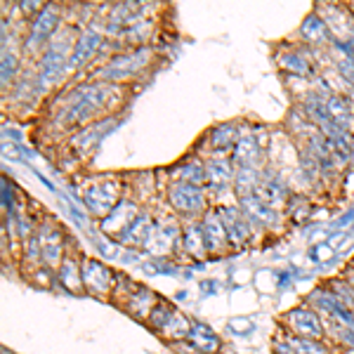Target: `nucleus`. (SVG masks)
Listing matches in <instances>:
<instances>
[{
  "label": "nucleus",
  "mask_w": 354,
  "mask_h": 354,
  "mask_svg": "<svg viewBox=\"0 0 354 354\" xmlns=\"http://www.w3.org/2000/svg\"><path fill=\"white\" fill-rule=\"evenodd\" d=\"M258 156V145H255L253 137H243V140L236 142V149H234V158H236L241 165H250Z\"/></svg>",
  "instance_id": "nucleus-16"
},
{
  "label": "nucleus",
  "mask_w": 354,
  "mask_h": 354,
  "mask_svg": "<svg viewBox=\"0 0 354 354\" xmlns=\"http://www.w3.org/2000/svg\"><path fill=\"white\" fill-rule=\"evenodd\" d=\"M213 142L218 149H227L230 145H234V142H236V130H234V125H220L213 133Z\"/></svg>",
  "instance_id": "nucleus-22"
},
{
  "label": "nucleus",
  "mask_w": 354,
  "mask_h": 354,
  "mask_svg": "<svg viewBox=\"0 0 354 354\" xmlns=\"http://www.w3.org/2000/svg\"><path fill=\"white\" fill-rule=\"evenodd\" d=\"M170 203L180 213H198L203 208V194L192 185H175L170 189Z\"/></svg>",
  "instance_id": "nucleus-4"
},
{
  "label": "nucleus",
  "mask_w": 354,
  "mask_h": 354,
  "mask_svg": "<svg viewBox=\"0 0 354 354\" xmlns=\"http://www.w3.org/2000/svg\"><path fill=\"white\" fill-rule=\"evenodd\" d=\"M57 24V12L53 8L41 10V15L31 21V36L26 41V50H33L36 45H41L48 41V36L53 33V28Z\"/></svg>",
  "instance_id": "nucleus-5"
},
{
  "label": "nucleus",
  "mask_w": 354,
  "mask_h": 354,
  "mask_svg": "<svg viewBox=\"0 0 354 354\" xmlns=\"http://www.w3.org/2000/svg\"><path fill=\"white\" fill-rule=\"evenodd\" d=\"M288 328L293 330L300 338H310V340H322L324 338V326L319 322L317 312L307 310V307H298V310H290L286 317Z\"/></svg>",
  "instance_id": "nucleus-2"
},
{
  "label": "nucleus",
  "mask_w": 354,
  "mask_h": 354,
  "mask_svg": "<svg viewBox=\"0 0 354 354\" xmlns=\"http://www.w3.org/2000/svg\"><path fill=\"white\" fill-rule=\"evenodd\" d=\"M104 88L102 85H93V88H88L83 93L81 100L76 102V104L71 106L66 113H64V118L68 123H73V121H83V118H88L90 113H95L97 109H100L102 104L106 102V97H104Z\"/></svg>",
  "instance_id": "nucleus-3"
},
{
  "label": "nucleus",
  "mask_w": 354,
  "mask_h": 354,
  "mask_svg": "<svg viewBox=\"0 0 354 354\" xmlns=\"http://www.w3.org/2000/svg\"><path fill=\"white\" fill-rule=\"evenodd\" d=\"M100 43H102L100 33L85 31L83 36L78 38V43H76V50H73V55H71V64L73 66H81V64H85V62L93 59L95 53H97V48H100Z\"/></svg>",
  "instance_id": "nucleus-10"
},
{
  "label": "nucleus",
  "mask_w": 354,
  "mask_h": 354,
  "mask_svg": "<svg viewBox=\"0 0 354 354\" xmlns=\"http://www.w3.org/2000/svg\"><path fill=\"white\" fill-rule=\"evenodd\" d=\"M333 253V250H330V245H312V250H310V258L312 260H324V258H328V255Z\"/></svg>",
  "instance_id": "nucleus-27"
},
{
  "label": "nucleus",
  "mask_w": 354,
  "mask_h": 354,
  "mask_svg": "<svg viewBox=\"0 0 354 354\" xmlns=\"http://www.w3.org/2000/svg\"><path fill=\"white\" fill-rule=\"evenodd\" d=\"M62 283H64V288L68 290V293H81V286H83V274H81V267L76 265L71 258H64V262H62Z\"/></svg>",
  "instance_id": "nucleus-14"
},
{
  "label": "nucleus",
  "mask_w": 354,
  "mask_h": 354,
  "mask_svg": "<svg viewBox=\"0 0 354 354\" xmlns=\"http://www.w3.org/2000/svg\"><path fill=\"white\" fill-rule=\"evenodd\" d=\"M151 234H153V230H151L149 218H147V215H142V218H135L133 225H130L123 234H118V241L140 245L142 241H149Z\"/></svg>",
  "instance_id": "nucleus-11"
},
{
  "label": "nucleus",
  "mask_w": 354,
  "mask_h": 354,
  "mask_svg": "<svg viewBox=\"0 0 354 354\" xmlns=\"http://www.w3.org/2000/svg\"><path fill=\"white\" fill-rule=\"evenodd\" d=\"M15 68H17L15 55H5L3 57V81H8V78L15 76Z\"/></svg>",
  "instance_id": "nucleus-26"
},
{
  "label": "nucleus",
  "mask_w": 354,
  "mask_h": 354,
  "mask_svg": "<svg viewBox=\"0 0 354 354\" xmlns=\"http://www.w3.org/2000/svg\"><path fill=\"white\" fill-rule=\"evenodd\" d=\"M352 220H354V210H350V213H347V215H342V218H340L338 222H335L333 227H335V230H340L342 225H347V222H352Z\"/></svg>",
  "instance_id": "nucleus-29"
},
{
  "label": "nucleus",
  "mask_w": 354,
  "mask_h": 354,
  "mask_svg": "<svg viewBox=\"0 0 354 354\" xmlns=\"http://www.w3.org/2000/svg\"><path fill=\"white\" fill-rule=\"evenodd\" d=\"M203 239H205V248L208 250H222L225 248V243L230 241L227 239V230L225 225H222V220L218 218V215H205L203 220Z\"/></svg>",
  "instance_id": "nucleus-8"
},
{
  "label": "nucleus",
  "mask_w": 354,
  "mask_h": 354,
  "mask_svg": "<svg viewBox=\"0 0 354 354\" xmlns=\"http://www.w3.org/2000/svg\"><path fill=\"white\" fill-rule=\"evenodd\" d=\"M302 36L312 43H322L324 38L328 36V28L322 19H319V17H310V19L302 24Z\"/></svg>",
  "instance_id": "nucleus-17"
},
{
  "label": "nucleus",
  "mask_w": 354,
  "mask_h": 354,
  "mask_svg": "<svg viewBox=\"0 0 354 354\" xmlns=\"http://www.w3.org/2000/svg\"><path fill=\"white\" fill-rule=\"evenodd\" d=\"M175 314H177V310H175L173 305H170V302L158 300L156 307L151 310V314H149V319H147V322H149L156 330H163L170 324V319H173Z\"/></svg>",
  "instance_id": "nucleus-15"
},
{
  "label": "nucleus",
  "mask_w": 354,
  "mask_h": 354,
  "mask_svg": "<svg viewBox=\"0 0 354 354\" xmlns=\"http://www.w3.org/2000/svg\"><path fill=\"white\" fill-rule=\"evenodd\" d=\"M189 342L203 354H215L220 350V338L215 335V330L210 326H205V324H194L192 333H189Z\"/></svg>",
  "instance_id": "nucleus-9"
},
{
  "label": "nucleus",
  "mask_w": 354,
  "mask_h": 354,
  "mask_svg": "<svg viewBox=\"0 0 354 354\" xmlns=\"http://www.w3.org/2000/svg\"><path fill=\"white\" fill-rule=\"evenodd\" d=\"M283 64L288 68H293L295 73H307V62H302L298 55H288L286 59H283Z\"/></svg>",
  "instance_id": "nucleus-25"
},
{
  "label": "nucleus",
  "mask_w": 354,
  "mask_h": 354,
  "mask_svg": "<svg viewBox=\"0 0 354 354\" xmlns=\"http://www.w3.org/2000/svg\"><path fill=\"white\" fill-rule=\"evenodd\" d=\"M222 225L227 230V239L232 243L241 245L245 239H248V227L243 225V220L239 218V213H234L232 208H225L222 210Z\"/></svg>",
  "instance_id": "nucleus-12"
},
{
  "label": "nucleus",
  "mask_w": 354,
  "mask_h": 354,
  "mask_svg": "<svg viewBox=\"0 0 354 354\" xmlns=\"http://www.w3.org/2000/svg\"><path fill=\"white\" fill-rule=\"evenodd\" d=\"M83 201L95 213H111L113 203H116V187H97V189H88L83 194Z\"/></svg>",
  "instance_id": "nucleus-7"
},
{
  "label": "nucleus",
  "mask_w": 354,
  "mask_h": 354,
  "mask_svg": "<svg viewBox=\"0 0 354 354\" xmlns=\"http://www.w3.org/2000/svg\"><path fill=\"white\" fill-rule=\"evenodd\" d=\"M182 243L189 253H201L203 245H205V239H203V230L201 227H189L185 234H182Z\"/></svg>",
  "instance_id": "nucleus-21"
},
{
  "label": "nucleus",
  "mask_w": 354,
  "mask_h": 354,
  "mask_svg": "<svg viewBox=\"0 0 354 354\" xmlns=\"http://www.w3.org/2000/svg\"><path fill=\"white\" fill-rule=\"evenodd\" d=\"M326 109H328L330 123H333L335 128H347V125L352 123L350 104H347L342 97H328V100H326Z\"/></svg>",
  "instance_id": "nucleus-13"
},
{
  "label": "nucleus",
  "mask_w": 354,
  "mask_h": 354,
  "mask_svg": "<svg viewBox=\"0 0 354 354\" xmlns=\"http://www.w3.org/2000/svg\"><path fill=\"white\" fill-rule=\"evenodd\" d=\"M293 345V354H328L326 345L322 340H310V338H290Z\"/></svg>",
  "instance_id": "nucleus-18"
},
{
  "label": "nucleus",
  "mask_w": 354,
  "mask_h": 354,
  "mask_svg": "<svg viewBox=\"0 0 354 354\" xmlns=\"http://www.w3.org/2000/svg\"><path fill=\"white\" fill-rule=\"evenodd\" d=\"M208 177L213 182H218V185H225L230 180V165L225 161H213L208 165Z\"/></svg>",
  "instance_id": "nucleus-24"
},
{
  "label": "nucleus",
  "mask_w": 354,
  "mask_h": 354,
  "mask_svg": "<svg viewBox=\"0 0 354 354\" xmlns=\"http://www.w3.org/2000/svg\"><path fill=\"white\" fill-rule=\"evenodd\" d=\"M81 274H83V290H88L95 298H104L106 293L113 288V274L106 265L97 260H83L81 262Z\"/></svg>",
  "instance_id": "nucleus-1"
},
{
  "label": "nucleus",
  "mask_w": 354,
  "mask_h": 354,
  "mask_svg": "<svg viewBox=\"0 0 354 354\" xmlns=\"http://www.w3.org/2000/svg\"><path fill=\"white\" fill-rule=\"evenodd\" d=\"M243 208H248V213L253 215V218H258L260 222H272L274 218H277L274 210L267 203H262L260 198L258 201H255V198H243Z\"/></svg>",
  "instance_id": "nucleus-20"
},
{
  "label": "nucleus",
  "mask_w": 354,
  "mask_h": 354,
  "mask_svg": "<svg viewBox=\"0 0 354 354\" xmlns=\"http://www.w3.org/2000/svg\"><path fill=\"white\" fill-rule=\"evenodd\" d=\"M198 286H201V293L203 295H215V293H220L222 283L220 281H201Z\"/></svg>",
  "instance_id": "nucleus-28"
},
{
  "label": "nucleus",
  "mask_w": 354,
  "mask_h": 354,
  "mask_svg": "<svg viewBox=\"0 0 354 354\" xmlns=\"http://www.w3.org/2000/svg\"><path fill=\"white\" fill-rule=\"evenodd\" d=\"M142 53L137 55H128V57H118V59H113L109 66L102 68V78H109V81H121V78H128L130 73H135L137 68L145 64V59H142Z\"/></svg>",
  "instance_id": "nucleus-6"
},
{
  "label": "nucleus",
  "mask_w": 354,
  "mask_h": 354,
  "mask_svg": "<svg viewBox=\"0 0 354 354\" xmlns=\"http://www.w3.org/2000/svg\"><path fill=\"white\" fill-rule=\"evenodd\" d=\"M227 330L234 335H239V338H245V335H250L255 330V324H250V319H245V317H239L227 324Z\"/></svg>",
  "instance_id": "nucleus-23"
},
{
  "label": "nucleus",
  "mask_w": 354,
  "mask_h": 354,
  "mask_svg": "<svg viewBox=\"0 0 354 354\" xmlns=\"http://www.w3.org/2000/svg\"><path fill=\"white\" fill-rule=\"evenodd\" d=\"M180 177H182L185 185L196 187V185H201L205 177H208V173H205V168L201 163H189V165H182L180 168Z\"/></svg>",
  "instance_id": "nucleus-19"
}]
</instances>
